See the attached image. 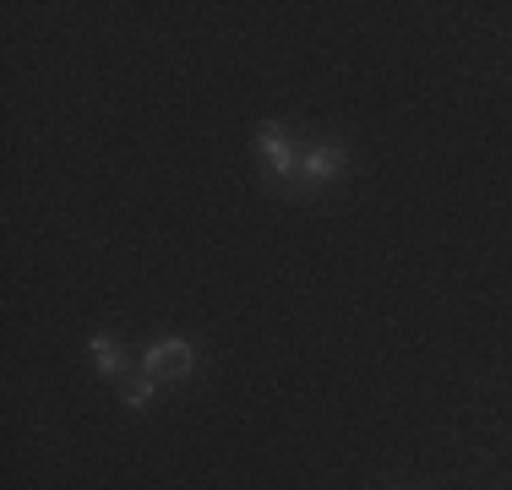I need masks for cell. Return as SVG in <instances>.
I'll use <instances>...</instances> for the list:
<instances>
[{"instance_id":"cell-1","label":"cell","mask_w":512,"mask_h":490,"mask_svg":"<svg viewBox=\"0 0 512 490\" xmlns=\"http://www.w3.org/2000/svg\"><path fill=\"white\" fill-rule=\"evenodd\" d=\"M191 371H197V343L186 338H158L142 354V376H153V382H186Z\"/></svg>"},{"instance_id":"cell-2","label":"cell","mask_w":512,"mask_h":490,"mask_svg":"<svg viewBox=\"0 0 512 490\" xmlns=\"http://www.w3.org/2000/svg\"><path fill=\"white\" fill-rule=\"evenodd\" d=\"M256 147H262L273 180H300V153H295V137H289L284 120H262L256 126Z\"/></svg>"},{"instance_id":"cell-3","label":"cell","mask_w":512,"mask_h":490,"mask_svg":"<svg viewBox=\"0 0 512 490\" xmlns=\"http://www.w3.org/2000/svg\"><path fill=\"white\" fill-rule=\"evenodd\" d=\"M349 169V147L344 142H316L306 158H300V186H327Z\"/></svg>"},{"instance_id":"cell-4","label":"cell","mask_w":512,"mask_h":490,"mask_svg":"<svg viewBox=\"0 0 512 490\" xmlns=\"http://www.w3.org/2000/svg\"><path fill=\"white\" fill-rule=\"evenodd\" d=\"M88 360L99 365V376H109V382H126L131 376V354L115 333H93L88 338Z\"/></svg>"},{"instance_id":"cell-5","label":"cell","mask_w":512,"mask_h":490,"mask_svg":"<svg viewBox=\"0 0 512 490\" xmlns=\"http://www.w3.org/2000/svg\"><path fill=\"white\" fill-rule=\"evenodd\" d=\"M153 376H126V387H120V403H126V409H148L153 403Z\"/></svg>"}]
</instances>
